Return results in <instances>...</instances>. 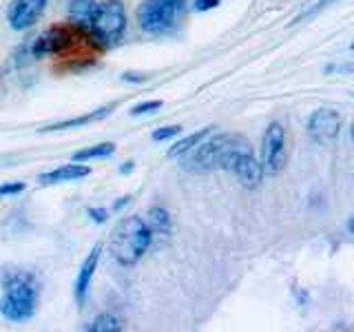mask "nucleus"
I'll return each instance as SVG.
<instances>
[{"label": "nucleus", "instance_id": "2eb2a0df", "mask_svg": "<svg viewBox=\"0 0 354 332\" xmlns=\"http://www.w3.org/2000/svg\"><path fill=\"white\" fill-rule=\"evenodd\" d=\"M149 228H151V235L153 239L160 237V239H166L171 235V213L166 210L164 206H151L149 208Z\"/></svg>", "mask_w": 354, "mask_h": 332}, {"label": "nucleus", "instance_id": "aec40b11", "mask_svg": "<svg viewBox=\"0 0 354 332\" xmlns=\"http://www.w3.org/2000/svg\"><path fill=\"white\" fill-rule=\"evenodd\" d=\"M182 127L171 124V127H160L158 131H153V140L155 142H166V140H173L175 136H180Z\"/></svg>", "mask_w": 354, "mask_h": 332}, {"label": "nucleus", "instance_id": "a878e982", "mask_svg": "<svg viewBox=\"0 0 354 332\" xmlns=\"http://www.w3.org/2000/svg\"><path fill=\"white\" fill-rule=\"evenodd\" d=\"M133 171H136V162H124V164L120 166V173H122V175H129V173H133Z\"/></svg>", "mask_w": 354, "mask_h": 332}, {"label": "nucleus", "instance_id": "ddd939ff", "mask_svg": "<svg viewBox=\"0 0 354 332\" xmlns=\"http://www.w3.org/2000/svg\"><path fill=\"white\" fill-rule=\"evenodd\" d=\"M113 109H115V104L95 109V111H91V113H84V116H77V118H71V120H62V122H58V124L44 127V129H40V133H53V131H66V129H75V127H86V124H91V122L104 120Z\"/></svg>", "mask_w": 354, "mask_h": 332}, {"label": "nucleus", "instance_id": "9b49d317", "mask_svg": "<svg viewBox=\"0 0 354 332\" xmlns=\"http://www.w3.org/2000/svg\"><path fill=\"white\" fill-rule=\"evenodd\" d=\"M100 255H102V243H95L91 248V252L86 255V259L80 266V273L75 277V286H73V295H75V302L77 306H84L86 302V295H88V286H91V279L97 270V264H100Z\"/></svg>", "mask_w": 354, "mask_h": 332}, {"label": "nucleus", "instance_id": "412c9836", "mask_svg": "<svg viewBox=\"0 0 354 332\" xmlns=\"http://www.w3.org/2000/svg\"><path fill=\"white\" fill-rule=\"evenodd\" d=\"M86 215L91 217L93 224H104V221L109 219V210L106 208H88Z\"/></svg>", "mask_w": 354, "mask_h": 332}, {"label": "nucleus", "instance_id": "a211bd4d", "mask_svg": "<svg viewBox=\"0 0 354 332\" xmlns=\"http://www.w3.org/2000/svg\"><path fill=\"white\" fill-rule=\"evenodd\" d=\"M84 330L86 332H120L122 324H120V319L113 315H97L91 324L84 326Z\"/></svg>", "mask_w": 354, "mask_h": 332}, {"label": "nucleus", "instance_id": "b1692460", "mask_svg": "<svg viewBox=\"0 0 354 332\" xmlns=\"http://www.w3.org/2000/svg\"><path fill=\"white\" fill-rule=\"evenodd\" d=\"M147 80H149V75H144V73H133V71L122 73V82H147Z\"/></svg>", "mask_w": 354, "mask_h": 332}, {"label": "nucleus", "instance_id": "f03ea898", "mask_svg": "<svg viewBox=\"0 0 354 332\" xmlns=\"http://www.w3.org/2000/svg\"><path fill=\"white\" fill-rule=\"evenodd\" d=\"M31 55L36 60L53 58V55L60 60H69V58H77V55H97V49L86 31L66 22V25H53L49 29H44L33 40Z\"/></svg>", "mask_w": 354, "mask_h": 332}, {"label": "nucleus", "instance_id": "f8f14e48", "mask_svg": "<svg viewBox=\"0 0 354 332\" xmlns=\"http://www.w3.org/2000/svg\"><path fill=\"white\" fill-rule=\"evenodd\" d=\"M91 173L88 166H84V162H73V164H62L58 169H53L49 173H42L38 177L40 184H62V182H73V180H82Z\"/></svg>", "mask_w": 354, "mask_h": 332}, {"label": "nucleus", "instance_id": "6e6552de", "mask_svg": "<svg viewBox=\"0 0 354 332\" xmlns=\"http://www.w3.org/2000/svg\"><path fill=\"white\" fill-rule=\"evenodd\" d=\"M339 131H341V113L335 109H317L308 118V136L315 142L324 144V147H330L339 138Z\"/></svg>", "mask_w": 354, "mask_h": 332}, {"label": "nucleus", "instance_id": "6ab92c4d", "mask_svg": "<svg viewBox=\"0 0 354 332\" xmlns=\"http://www.w3.org/2000/svg\"><path fill=\"white\" fill-rule=\"evenodd\" d=\"M162 109V100H147V102H140L131 109V116H149L155 113V111Z\"/></svg>", "mask_w": 354, "mask_h": 332}, {"label": "nucleus", "instance_id": "0eeeda50", "mask_svg": "<svg viewBox=\"0 0 354 332\" xmlns=\"http://www.w3.org/2000/svg\"><path fill=\"white\" fill-rule=\"evenodd\" d=\"M286 160H288L286 127L281 122H270L261 142V169L268 175H277L286 166Z\"/></svg>", "mask_w": 354, "mask_h": 332}, {"label": "nucleus", "instance_id": "393cba45", "mask_svg": "<svg viewBox=\"0 0 354 332\" xmlns=\"http://www.w3.org/2000/svg\"><path fill=\"white\" fill-rule=\"evenodd\" d=\"M131 204V195H124V197H120V199H115V204H113V210H122L124 206H129Z\"/></svg>", "mask_w": 354, "mask_h": 332}, {"label": "nucleus", "instance_id": "4be33fe9", "mask_svg": "<svg viewBox=\"0 0 354 332\" xmlns=\"http://www.w3.org/2000/svg\"><path fill=\"white\" fill-rule=\"evenodd\" d=\"M25 191V184L22 182H11V184H3L0 186V195H16Z\"/></svg>", "mask_w": 354, "mask_h": 332}, {"label": "nucleus", "instance_id": "1a4fd4ad", "mask_svg": "<svg viewBox=\"0 0 354 332\" xmlns=\"http://www.w3.org/2000/svg\"><path fill=\"white\" fill-rule=\"evenodd\" d=\"M47 9V0H11L7 9V22L14 31L31 29Z\"/></svg>", "mask_w": 354, "mask_h": 332}, {"label": "nucleus", "instance_id": "5701e85b", "mask_svg": "<svg viewBox=\"0 0 354 332\" xmlns=\"http://www.w3.org/2000/svg\"><path fill=\"white\" fill-rule=\"evenodd\" d=\"M221 0H193V7H195V11H210V9H215Z\"/></svg>", "mask_w": 354, "mask_h": 332}, {"label": "nucleus", "instance_id": "bb28decb", "mask_svg": "<svg viewBox=\"0 0 354 332\" xmlns=\"http://www.w3.org/2000/svg\"><path fill=\"white\" fill-rule=\"evenodd\" d=\"M350 230H352V232H354V217H352V219H350Z\"/></svg>", "mask_w": 354, "mask_h": 332}, {"label": "nucleus", "instance_id": "c756f323", "mask_svg": "<svg viewBox=\"0 0 354 332\" xmlns=\"http://www.w3.org/2000/svg\"><path fill=\"white\" fill-rule=\"evenodd\" d=\"M352 95H354V93H352Z\"/></svg>", "mask_w": 354, "mask_h": 332}, {"label": "nucleus", "instance_id": "4468645a", "mask_svg": "<svg viewBox=\"0 0 354 332\" xmlns=\"http://www.w3.org/2000/svg\"><path fill=\"white\" fill-rule=\"evenodd\" d=\"M95 0H71L69 3V22L73 27L86 31L91 25L93 11H95Z\"/></svg>", "mask_w": 354, "mask_h": 332}, {"label": "nucleus", "instance_id": "f3484780", "mask_svg": "<svg viewBox=\"0 0 354 332\" xmlns=\"http://www.w3.org/2000/svg\"><path fill=\"white\" fill-rule=\"evenodd\" d=\"M115 151V144L113 142H102V144H95V147H88L73 153V162H88V160H97V158H109L113 155Z\"/></svg>", "mask_w": 354, "mask_h": 332}, {"label": "nucleus", "instance_id": "dca6fc26", "mask_svg": "<svg viewBox=\"0 0 354 332\" xmlns=\"http://www.w3.org/2000/svg\"><path fill=\"white\" fill-rule=\"evenodd\" d=\"M210 131H213V127H206V129H202V131H197V133H191L188 138H184V140H180V142H175L173 147L166 151V155L169 158H182V155L186 153V151H191V149H195L199 142H202L206 136H210Z\"/></svg>", "mask_w": 354, "mask_h": 332}, {"label": "nucleus", "instance_id": "423d86ee", "mask_svg": "<svg viewBox=\"0 0 354 332\" xmlns=\"http://www.w3.org/2000/svg\"><path fill=\"white\" fill-rule=\"evenodd\" d=\"M186 0H144L138 9L140 29L149 36L171 33L184 18Z\"/></svg>", "mask_w": 354, "mask_h": 332}, {"label": "nucleus", "instance_id": "39448f33", "mask_svg": "<svg viewBox=\"0 0 354 332\" xmlns=\"http://www.w3.org/2000/svg\"><path fill=\"white\" fill-rule=\"evenodd\" d=\"M124 31H127V9L122 0H104V3L95 5L91 25H88L86 33L97 51H104L120 44L122 38H124Z\"/></svg>", "mask_w": 354, "mask_h": 332}, {"label": "nucleus", "instance_id": "f257e3e1", "mask_svg": "<svg viewBox=\"0 0 354 332\" xmlns=\"http://www.w3.org/2000/svg\"><path fill=\"white\" fill-rule=\"evenodd\" d=\"M252 151L250 142L239 136V133H217V136H206L195 149L186 151L182 155V169L188 173H213L228 166L237 153Z\"/></svg>", "mask_w": 354, "mask_h": 332}, {"label": "nucleus", "instance_id": "cd10ccee", "mask_svg": "<svg viewBox=\"0 0 354 332\" xmlns=\"http://www.w3.org/2000/svg\"><path fill=\"white\" fill-rule=\"evenodd\" d=\"M350 133H352V140H354V124H352V131Z\"/></svg>", "mask_w": 354, "mask_h": 332}, {"label": "nucleus", "instance_id": "c85d7f7f", "mask_svg": "<svg viewBox=\"0 0 354 332\" xmlns=\"http://www.w3.org/2000/svg\"><path fill=\"white\" fill-rule=\"evenodd\" d=\"M352 49H354V42H352Z\"/></svg>", "mask_w": 354, "mask_h": 332}, {"label": "nucleus", "instance_id": "7ed1b4c3", "mask_svg": "<svg viewBox=\"0 0 354 332\" xmlns=\"http://www.w3.org/2000/svg\"><path fill=\"white\" fill-rule=\"evenodd\" d=\"M153 243L147 219L138 215L122 217L109 237V252L120 266H136Z\"/></svg>", "mask_w": 354, "mask_h": 332}, {"label": "nucleus", "instance_id": "9d476101", "mask_svg": "<svg viewBox=\"0 0 354 332\" xmlns=\"http://www.w3.org/2000/svg\"><path fill=\"white\" fill-rule=\"evenodd\" d=\"M228 171L235 173V177L246 188H257L261 184V180H263L261 162H257V158L252 155V151H241V153H237L235 158H232Z\"/></svg>", "mask_w": 354, "mask_h": 332}, {"label": "nucleus", "instance_id": "20e7f679", "mask_svg": "<svg viewBox=\"0 0 354 332\" xmlns=\"http://www.w3.org/2000/svg\"><path fill=\"white\" fill-rule=\"evenodd\" d=\"M5 293L0 297V315L7 321H14V324H22V321H29L36 315L38 308V288L33 277L27 273H9L5 275Z\"/></svg>", "mask_w": 354, "mask_h": 332}]
</instances>
